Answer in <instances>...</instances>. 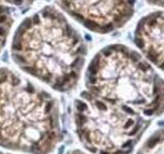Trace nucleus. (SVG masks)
I'll list each match as a JSON object with an SVG mask.
<instances>
[{
	"instance_id": "1",
	"label": "nucleus",
	"mask_w": 164,
	"mask_h": 154,
	"mask_svg": "<svg viewBox=\"0 0 164 154\" xmlns=\"http://www.w3.org/2000/svg\"><path fill=\"white\" fill-rule=\"evenodd\" d=\"M85 54L80 35L53 9L29 20L12 44V57L22 69L62 92L78 83Z\"/></svg>"
},
{
	"instance_id": "2",
	"label": "nucleus",
	"mask_w": 164,
	"mask_h": 154,
	"mask_svg": "<svg viewBox=\"0 0 164 154\" xmlns=\"http://www.w3.org/2000/svg\"><path fill=\"white\" fill-rule=\"evenodd\" d=\"M62 140L58 101L15 71L0 69V147L49 154Z\"/></svg>"
},
{
	"instance_id": "3",
	"label": "nucleus",
	"mask_w": 164,
	"mask_h": 154,
	"mask_svg": "<svg viewBox=\"0 0 164 154\" xmlns=\"http://www.w3.org/2000/svg\"><path fill=\"white\" fill-rule=\"evenodd\" d=\"M86 92L126 106L147 118L164 113V80L133 49L122 44L103 48L86 72Z\"/></svg>"
},
{
	"instance_id": "4",
	"label": "nucleus",
	"mask_w": 164,
	"mask_h": 154,
	"mask_svg": "<svg viewBox=\"0 0 164 154\" xmlns=\"http://www.w3.org/2000/svg\"><path fill=\"white\" fill-rule=\"evenodd\" d=\"M75 131L92 154H130L150 119L126 106L83 92L73 106Z\"/></svg>"
},
{
	"instance_id": "5",
	"label": "nucleus",
	"mask_w": 164,
	"mask_h": 154,
	"mask_svg": "<svg viewBox=\"0 0 164 154\" xmlns=\"http://www.w3.org/2000/svg\"><path fill=\"white\" fill-rule=\"evenodd\" d=\"M62 6L89 30L109 33L121 28L134 11L133 0H60Z\"/></svg>"
},
{
	"instance_id": "6",
	"label": "nucleus",
	"mask_w": 164,
	"mask_h": 154,
	"mask_svg": "<svg viewBox=\"0 0 164 154\" xmlns=\"http://www.w3.org/2000/svg\"><path fill=\"white\" fill-rule=\"evenodd\" d=\"M134 41L145 58L164 72V11L150 14L140 21Z\"/></svg>"
},
{
	"instance_id": "7",
	"label": "nucleus",
	"mask_w": 164,
	"mask_h": 154,
	"mask_svg": "<svg viewBox=\"0 0 164 154\" xmlns=\"http://www.w3.org/2000/svg\"><path fill=\"white\" fill-rule=\"evenodd\" d=\"M135 154H164V128L154 131Z\"/></svg>"
},
{
	"instance_id": "8",
	"label": "nucleus",
	"mask_w": 164,
	"mask_h": 154,
	"mask_svg": "<svg viewBox=\"0 0 164 154\" xmlns=\"http://www.w3.org/2000/svg\"><path fill=\"white\" fill-rule=\"evenodd\" d=\"M11 26V20L8 15V11L3 5L0 4V50L5 43L8 30Z\"/></svg>"
},
{
	"instance_id": "9",
	"label": "nucleus",
	"mask_w": 164,
	"mask_h": 154,
	"mask_svg": "<svg viewBox=\"0 0 164 154\" xmlns=\"http://www.w3.org/2000/svg\"><path fill=\"white\" fill-rule=\"evenodd\" d=\"M150 3L152 4H156V5H161L164 6V0H148Z\"/></svg>"
},
{
	"instance_id": "10",
	"label": "nucleus",
	"mask_w": 164,
	"mask_h": 154,
	"mask_svg": "<svg viewBox=\"0 0 164 154\" xmlns=\"http://www.w3.org/2000/svg\"><path fill=\"white\" fill-rule=\"evenodd\" d=\"M66 154H86V153L82 152V151H80V150H71V151L67 152Z\"/></svg>"
},
{
	"instance_id": "11",
	"label": "nucleus",
	"mask_w": 164,
	"mask_h": 154,
	"mask_svg": "<svg viewBox=\"0 0 164 154\" xmlns=\"http://www.w3.org/2000/svg\"><path fill=\"white\" fill-rule=\"evenodd\" d=\"M14 2H15L16 4H21L22 2H23V0H12Z\"/></svg>"
},
{
	"instance_id": "12",
	"label": "nucleus",
	"mask_w": 164,
	"mask_h": 154,
	"mask_svg": "<svg viewBox=\"0 0 164 154\" xmlns=\"http://www.w3.org/2000/svg\"><path fill=\"white\" fill-rule=\"evenodd\" d=\"M0 154H9V153H4V152H0Z\"/></svg>"
}]
</instances>
